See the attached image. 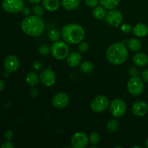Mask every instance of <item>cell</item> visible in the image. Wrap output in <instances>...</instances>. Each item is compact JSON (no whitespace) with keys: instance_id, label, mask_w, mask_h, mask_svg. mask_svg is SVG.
<instances>
[{"instance_id":"obj_39","label":"cell","mask_w":148,"mask_h":148,"mask_svg":"<svg viewBox=\"0 0 148 148\" xmlns=\"http://www.w3.org/2000/svg\"><path fill=\"white\" fill-rule=\"evenodd\" d=\"M5 88V84H4V82L2 80V79H0V92L3 90Z\"/></svg>"},{"instance_id":"obj_40","label":"cell","mask_w":148,"mask_h":148,"mask_svg":"<svg viewBox=\"0 0 148 148\" xmlns=\"http://www.w3.org/2000/svg\"><path fill=\"white\" fill-rule=\"evenodd\" d=\"M40 1H42V0H28V1L30 3V4H38V3H40Z\"/></svg>"},{"instance_id":"obj_36","label":"cell","mask_w":148,"mask_h":148,"mask_svg":"<svg viewBox=\"0 0 148 148\" xmlns=\"http://www.w3.org/2000/svg\"><path fill=\"white\" fill-rule=\"evenodd\" d=\"M4 137L7 140H11L13 137V132L12 130H7L4 133Z\"/></svg>"},{"instance_id":"obj_26","label":"cell","mask_w":148,"mask_h":148,"mask_svg":"<svg viewBox=\"0 0 148 148\" xmlns=\"http://www.w3.org/2000/svg\"><path fill=\"white\" fill-rule=\"evenodd\" d=\"M119 128V123L116 119H111L107 122L106 129L109 132H115Z\"/></svg>"},{"instance_id":"obj_4","label":"cell","mask_w":148,"mask_h":148,"mask_svg":"<svg viewBox=\"0 0 148 148\" xmlns=\"http://www.w3.org/2000/svg\"><path fill=\"white\" fill-rule=\"evenodd\" d=\"M51 53L57 60H63L69 55V47L66 42L58 40L52 44L51 47Z\"/></svg>"},{"instance_id":"obj_33","label":"cell","mask_w":148,"mask_h":148,"mask_svg":"<svg viewBox=\"0 0 148 148\" xmlns=\"http://www.w3.org/2000/svg\"><path fill=\"white\" fill-rule=\"evenodd\" d=\"M121 30L123 33H129L132 30V27L130 24L125 23V24H123L121 26Z\"/></svg>"},{"instance_id":"obj_7","label":"cell","mask_w":148,"mask_h":148,"mask_svg":"<svg viewBox=\"0 0 148 148\" xmlns=\"http://www.w3.org/2000/svg\"><path fill=\"white\" fill-rule=\"evenodd\" d=\"M109 100L103 95H99L94 98L90 103V108L95 113H102L109 106Z\"/></svg>"},{"instance_id":"obj_32","label":"cell","mask_w":148,"mask_h":148,"mask_svg":"<svg viewBox=\"0 0 148 148\" xmlns=\"http://www.w3.org/2000/svg\"><path fill=\"white\" fill-rule=\"evenodd\" d=\"M43 64L41 63L40 61H35L33 64H32V68L36 71H40L43 69Z\"/></svg>"},{"instance_id":"obj_13","label":"cell","mask_w":148,"mask_h":148,"mask_svg":"<svg viewBox=\"0 0 148 148\" xmlns=\"http://www.w3.org/2000/svg\"><path fill=\"white\" fill-rule=\"evenodd\" d=\"M132 112L137 117L145 116L148 112V105L143 101H137L132 107Z\"/></svg>"},{"instance_id":"obj_3","label":"cell","mask_w":148,"mask_h":148,"mask_svg":"<svg viewBox=\"0 0 148 148\" xmlns=\"http://www.w3.org/2000/svg\"><path fill=\"white\" fill-rule=\"evenodd\" d=\"M128 49L123 43H112L106 51V58L109 63L114 65H120L127 61L128 58Z\"/></svg>"},{"instance_id":"obj_27","label":"cell","mask_w":148,"mask_h":148,"mask_svg":"<svg viewBox=\"0 0 148 148\" xmlns=\"http://www.w3.org/2000/svg\"><path fill=\"white\" fill-rule=\"evenodd\" d=\"M38 53L41 56H47V55H49L50 53L51 48L48 45L43 44L39 46L38 49Z\"/></svg>"},{"instance_id":"obj_30","label":"cell","mask_w":148,"mask_h":148,"mask_svg":"<svg viewBox=\"0 0 148 148\" xmlns=\"http://www.w3.org/2000/svg\"><path fill=\"white\" fill-rule=\"evenodd\" d=\"M78 51L80 53H85V52L88 51V49H89V45L87 42H80L78 45Z\"/></svg>"},{"instance_id":"obj_31","label":"cell","mask_w":148,"mask_h":148,"mask_svg":"<svg viewBox=\"0 0 148 148\" xmlns=\"http://www.w3.org/2000/svg\"><path fill=\"white\" fill-rule=\"evenodd\" d=\"M99 2V0H85V1L87 7H90V8H94V7H97Z\"/></svg>"},{"instance_id":"obj_38","label":"cell","mask_w":148,"mask_h":148,"mask_svg":"<svg viewBox=\"0 0 148 148\" xmlns=\"http://www.w3.org/2000/svg\"><path fill=\"white\" fill-rule=\"evenodd\" d=\"M21 12L23 15H25V17L30 15V13H31V11H30V8H28V7H24Z\"/></svg>"},{"instance_id":"obj_22","label":"cell","mask_w":148,"mask_h":148,"mask_svg":"<svg viewBox=\"0 0 148 148\" xmlns=\"http://www.w3.org/2000/svg\"><path fill=\"white\" fill-rule=\"evenodd\" d=\"M92 14L97 20H102L106 15V11L103 6L98 5L97 7H94L92 11Z\"/></svg>"},{"instance_id":"obj_18","label":"cell","mask_w":148,"mask_h":148,"mask_svg":"<svg viewBox=\"0 0 148 148\" xmlns=\"http://www.w3.org/2000/svg\"><path fill=\"white\" fill-rule=\"evenodd\" d=\"M43 8L49 12H55L59 8V0H42Z\"/></svg>"},{"instance_id":"obj_17","label":"cell","mask_w":148,"mask_h":148,"mask_svg":"<svg viewBox=\"0 0 148 148\" xmlns=\"http://www.w3.org/2000/svg\"><path fill=\"white\" fill-rule=\"evenodd\" d=\"M132 33L137 37H144L148 33V27L144 23H138L132 27Z\"/></svg>"},{"instance_id":"obj_5","label":"cell","mask_w":148,"mask_h":148,"mask_svg":"<svg viewBox=\"0 0 148 148\" xmlns=\"http://www.w3.org/2000/svg\"><path fill=\"white\" fill-rule=\"evenodd\" d=\"M127 103L121 98H116L111 102L109 111L111 115L115 118H121L127 112Z\"/></svg>"},{"instance_id":"obj_24","label":"cell","mask_w":148,"mask_h":148,"mask_svg":"<svg viewBox=\"0 0 148 148\" xmlns=\"http://www.w3.org/2000/svg\"><path fill=\"white\" fill-rule=\"evenodd\" d=\"M94 66L92 62L89 61H85L79 64V70L83 74H90L92 72Z\"/></svg>"},{"instance_id":"obj_37","label":"cell","mask_w":148,"mask_h":148,"mask_svg":"<svg viewBox=\"0 0 148 148\" xmlns=\"http://www.w3.org/2000/svg\"><path fill=\"white\" fill-rule=\"evenodd\" d=\"M141 78L143 81L148 82V69H145L141 73Z\"/></svg>"},{"instance_id":"obj_42","label":"cell","mask_w":148,"mask_h":148,"mask_svg":"<svg viewBox=\"0 0 148 148\" xmlns=\"http://www.w3.org/2000/svg\"><path fill=\"white\" fill-rule=\"evenodd\" d=\"M133 148H135V147H138V148H141L142 147H141V146H133V147H132Z\"/></svg>"},{"instance_id":"obj_41","label":"cell","mask_w":148,"mask_h":148,"mask_svg":"<svg viewBox=\"0 0 148 148\" xmlns=\"http://www.w3.org/2000/svg\"><path fill=\"white\" fill-rule=\"evenodd\" d=\"M145 147L148 148V137L146 139V141H145Z\"/></svg>"},{"instance_id":"obj_34","label":"cell","mask_w":148,"mask_h":148,"mask_svg":"<svg viewBox=\"0 0 148 148\" xmlns=\"http://www.w3.org/2000/svg\"><path fill=\"white\" fill-rule=\"evenodd\" d=\"M1 148H14V145L11 142V140H7V141L4 142L2 144L0 145Z\"/></svg>"},{"instance_id":"obj_28","label":"cell","mask_w":148,"mask_h":148,"mask_svg":"<svg viewBox=\"0 0 148 148\" xmlns=\"http://www.w3.org/2000/svg\"><path fill=\"white\" fill-rule=\"evenodd\" d=\"M100 141V135L98 132H92L89 136V142L93 145L98 144Z\"/></svg>"},{"instance_id":"obj_2","label":"cell","mask_w":148,"mask_h":148,"mask_svg":"<svg viewBox=\"0 0 148 148\" xmlns=\"http://www.w3.org/2000/svg\"><path fill=\"white\" fill-rule=\"evenodd\" d=\"M62 36L64 40L69 44H79L83 40L85 31L83 27L77 23H69L62 27Z\"/></svg>"},{"instance_id":"obj_1","label":"cell","mask_w":148,"mask_h":148,"mask_svg":"<svg viewBox=\"0 0 148 148\" xmlns=\"http://www.w3.org/2000/svg\"><path fill=\"white\" fill-rule=\"evenodd\" d=\"M22 30L26 35L33 37H37L41 35L45 30V22L41 17L29 15L23 19L20 25Z\"/></svg>"},{"instance_id":"obj_35","label":"cell","mask_w":148,"mask_h":148,"mask_svg":"<svg viewBox=\"0 0 148 148\" xmlns=\"http://www.w3.org/2000/svg\"><path fill=\"white\" fill-rule=\"evenodd\" d=\"M139 72H140V71H139L138 69H137L136 67H131L130 69V70H129V74H130V75L132 77H137L139 75Z\"/></svg>"},{"instance_id":"obj_16","label":"cell","mask_w":148,"mask_h":148,"mask_svg":"<svg viewBox=\"0 0 148 148\" xmlns=\"http://www.w3.org/2000/svg\"><path fill=\"white\" fill-rule=\"evenodd\" d=\"M133 62L138 67H144L148 64V56L143 52H139L133 56Z\"/></svg>"},{"instance_id":"obj_11","label":"cell","mask_w":148,"mask_h":148,"mask_svg":"<svg viewBox=\"0 0 148 148\" xmlns=\"http://www.w3.org/2000/svg\"><path fill=\"white\" fill-rule=\"evenodd\" d=\"M40 81L44 86L51 87L56 82V76L55 72L51 69H46L40 74Z\"/></svg>"},{"instance_id":"obj_29","label":"cell","mask_w":148,"mask_h":148,"mask_svg":"<svg viewBox=\"0 0 148 148\" xmlns=\"http://www.w3.org/2000/svg\"><path fill=\"white\" fill-rule=\"evenodd\" d=\"M33 14L36 16H39V17H41L44 14V9L41 7L40 5L38 4H36L34 7H33Z\"/></svg>"},{"instance_id":"obj_21","label":"cell","mask_w":148,"mask_h":148,"mask_svg":"<svg viewBox=\"0 0 148 148\" xmlns=\"http://www.w3.org/2000/svg\"><path fill=\"white\" fill-rule=\"evenodd\" d=\"M127 48L132 51H138L142 47V43L137 38H130L127 40Z\"/></svg>"},{"instance_id":"obj_9","label":"cell","mask_w":148,"mask_h":148,"mask_svg":"<svg viewBox=\"0 0 148 148\" xmlns=\"http://www.w3.org/2000/svg\"><path fill=\"white\" fill-rule=\"evenodd\" d=\"M89 143V137L86 133L79 132L72 136L71 139V146L73 148H85Z\"/></svg>"},{"instance_id":"obj_8","label":"cell","mask_w":148,"mask_h":148,"mask_svg":"<svg viewBox=\"0 0 148 148\" xmlns=\"http://www.w3.org/2000/svg\"><path fill=\"white\" fill-rule=\"evenodd\" d=\"M3 10L9 13H17L25 7L24 0H3Z\"/></svg>"},{"instance_id":"obj_19","label":"cell","mask_w":148,"mask_h":148,"mask_svg":"<svg viewBox=\"0 0 148 148\" xmlns=\"http://www.w3.org/2000/svg\"><path fill=\"white\" fill-rule=\"evenodd\" d=\"M62 7L67 11H73L79 7L80 0H62Z\"/></svg>"},{"instance_id":"obj_14","label":"cell","mask_w":148,"mask_h":148,"mask_svg":"<svg viewBox=\"0 0 148 148\" xmlns=\"http://www.w3.org/2000/svg\"><path fill=\"white\" fill-rule=\"evenodd\" d=\"M20 66V61L14 55H10L4 60V68L9 72H14Z\"/></svg>"},{"instance_id":"obj_10","label":"cell","mask_w":148,"mask_h":148,"mask_svg":"<svg viewBox=\"0 0 148 148\" xmlns=\"http://www.w3.org/2000/svg\"><path fill=\"white\" fill-rule=\"evenodd\" d=\"M106 21L110 25L113 27H117L121 25L122 23L124 17H123L122 14L120 11L117 10H111L108 12L106 13Z\"/></svg>"},{"instance_id":"obj_25","label":"cell","mask_w":148,"mask_h":148,"mask_svg":"<svg viewBox=\"0 0 148 148\" xmlns=\"http://www.w3.org/2000/svg\"><path fill=\"white\" fill-rule=\"evenodd\" d=\"M62 37V32L56 29H53L48 33V38L52 42H56L60 40Z\"/></svg>"},{"instance_id":"obj_15","label":"cell","mask_w":148,"mask_h":148,"mask_svg":"<svg viewBox=\"0 0 148 148\" xmlns=\"http://www.w3.org/2000/svg\"><path fill=\"white\" fill-rule=\"evenodd\" d=\"M82 61V56L79 52L73 51L69 53L66 57V63L70 67H77L79 66Z\"/></svg>"},{"instance_id":"obj_23","label":"cell","mask_w":148,"mask_h":148,"mask_svg":"<svg viewBox=\"0 0 148 148\" xmlns=\"http://www.w3.org/2000/svg\"><path fill=\"white\" fill-rule=\"evenodd\" d=\"M101 5L106 10H114L118 7L120 0H100Z\"/></svg>"},{"instance_id":"obj_6","label":"cell","mask_w":148,"mask_h":148,"mask_svg":"<svg viewBox=\"0 0 148 148\" xmlns=\"http://www.w3.org/2000/svg\"><path fill=\"white\" fill-rule=\"evenodd\" d=\"M127 88L130 95L138 96L141 95L144 90V82L142 78H140L138 76L132 77L127 82Z\"/></svg>"},{"instance_id":"obj_12","label":"cell","mask_w":148,"mask_h":148,"mask_svg":"<svg viewBox=\"0 0 148 148\" xmlns=\"http://www.w3.org/2000/svg\"><path fill=\"white\" fill-rule=\"evenodd\" d=\"M69 102V97L65 92H58L52 98V105L58 109H62L67 106Z\"/></svg>"},{"instance_id":"obj_20","label":"cell","mask_w":148,"mask_h":148,"mask_svg":"<svg viewBox=\"0 0 148 148\" xmlns=\"http://www.w3.org/2000/svg\"><path fill=\"white\" fill-rule=\"evenodd\" d=\"M39 80H40V77H39L38 75H37L35 72H29L28 74H27L25 77V81L26 83L30 87H35L38 84Z\"/></svg>"}]
</instances>
